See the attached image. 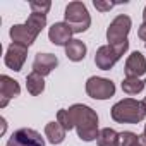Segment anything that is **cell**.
Masks as SVG:
<instances>
[{
  "instance_id": "cell-25",
  "label": "cell",
  "mask_w": 146,
  "mask_h": 146,
  "mask_svg": "<svg viewBox=\"0 0 146 146\" xmlns=\"http://www.w3.org/2000/svg\"><path fill=\"white\" fill-rule=\"evenodd\" d=\"M143 23H146V7H144V11H143Z\"/></svg>"
},
{
  "instance_id": "cell-27",
  "label": "cell",
  "mask_w": 146,
  "mask_h": 146,
  "mask_svg": "<svg viewBox=\"0 0 146 146\" xmlns=\"http://www.w3.org/2000/svg\"><path fill=\"white\" fill-rule=\"evenodd\" d=\"M143 134H144V136H146V124H144V132H143Z\"/></svg>"
},
{
  "instance_id": "cell-28",
  "label": "cell",
  "mask_w": 146,
  "mask_h": 146,
  "mask_svg": "<svg viewBox=\"0 0 146 146\" xmlns=\"http://www.w3.org/2000/svg\"><path fill=\"white\" fill-rule=\"evenodd\" d=\"M143 102H144V105H146V96H144V100H143Z\"/></svg>"
},
{
  "instance_id": "cell-18",
  "label": "cell",
  "mask_w": 146,
  "mask_h": 146,
  "mask_svg": "<svg viewBox=\"0 0 146 146\" xmlns=\"http://www.w3.org/2000/svg\"><path fill=\"white\" fill-rule=\"evenodd\" d=\"M96 143L98 146H119V132L113 131L112 127H105L100 131Z\"/></svg>"
},
{
  "instance_id": "cell-10",
  "label": "cell",
  "mask_w": 146,
  "mask_h": 146,
  "mask_svg": "<svg viewBox=\"0 0 146 146\" xmlns=\"http://www.w3.org/2000/svg\"><path fill=\"white\" fill-rule=\"evenodd\" d=\"M9 35H11V38H12L14 43H21V45H24V46H28V48H29V46L36 41V38H38V33H36L35 29H31L26 23H24V24H14V26L11 28Z\"/></svg>"
},
{
  "instance_id": "cell-7",
  "label": "cell",
  "mask_w": 146,
  "mask_h": 146,
  "mask_svg": "<svg viewBox=\"0 0 146 146\" xmlns=\"http://www.w3.org/2000/svg\"><path fill=\"white\" fill-rule=\"evenodd\" d=\"M7 146H45V141L38 131L23 127L9 137Z\"/></svg>"
},
{
  "instance_id": "cell-21",
  "label": "cell",
  "mask_w": 146,
  "mask_h": 146,
  "mask_svg": "<svg viewBox=\"0 0 146 146\" xmlns=\"http://www.w3.org/2000/svg\"><path fill=\"white\" fill-rule=\"evenodd\" d=\"M57 122L65 129V131H70L72 127H74V124H72V119H70V115H69V110H58L57 112Z\"/></svg>"
},
{
  "instance_id": "cell-23",
  "label": "cell",
  "mask_w": 146,
  "mask_h": 146,
  "mask_svg": "<svg viewBox=\"0 0 146 146\" xmlns=\"http://www.w3.org/2000/svg\"><path fill=\"white\" fill-rule=\"evenodd\" d=\"M93 5L100 11V12H107V11H110L115 4H110V2H102V0H95L93 2Z\"/></svg>"
},
{
  "instance_id": "cell-5",
  "label": "cell",
  "mask_w": 146,
  "mask_h": 146,
  "mask_svg": "<svg viewBox=\"0 0 146 146\" xmlns=\"http://www.w3.org/2000/svg\"><path fill=\"white\" fill-rule=\"evenodd\" d=\"M86 93L95 100H108L115 95V84L107 78L93 76L86 81Z\"/></svg>"
},
{
  "instance_id": "cell-20",
  "label": "cell",
  "mask_w": 146,
  "mask_h": 146,
  "mask_svg": "<svg viewBox=\"0 0 146 146\" xmlns=\"http://www.w3.org/2000/svg\"><path fill=\"white\" fill-rule=\"evenodd\" d=\"M137 139H139L137 134H134L131 131H124L119 134V146H132L137 143Z\"/></svg>"
},
{
  "instance_id": "cell-14",
  "label": "cell",
  "mask_w": 146,
  "mask_h": 146,
  "mask_svg": "<svg viewBox=\"0 0 146 146\" xmlns=\"http://www.w3.org/2000/svg\"><path fill=\"white\" fill-rule=\"evenodd\" d=\"M65 55L72 62H81L86 57V45L81 40H72L65 46Z\"/></svg>"
},
{
  "instance_id": "cell-9",
  "label": "cell",
  "mask_w": 146,
  "mask_h": 146,
  "mask_svg": "<svg viewBox=\"0 0 146 146\" xmlns=\"http://www.w3.org/2000/svg\"><path fill=\"white\" fill-rule=\"evenodd\" d=\"M19 93L21 86L16 79L9 76H0V108H5L12 98L19 96Z\"/></svg>"
},
{
  "instance_id": "cell-26",
  "label": "cell",
  "mask_w": 146,
  "mask_h": 146,
  "mask_svg": "<svg viewBox=\"0 0 146 146\" xmlns=\"http://www.w3.org/2000/svg\"><path fill=\"white\" fill-rule=\"evenodd\" d=\"M132 146H144V144H143V143H141V141L137 139V143H136V144H132Z\"/></svg>"
},
{
  "instance_id": "cell-24",
  "label": "cell",
  "mask_w": 146,
  "mask_h": 146,
  "mask_svg": "<svg viewBox=\"0 0 146 146\" xmlns=\"http://www.w3.org/2000/svg\"><path fill=\"white\" fill-rule=\"evenodd\" d=\"M137 36L146 43V23H143V24L139 26V29H137Z\"/></svg>"
},
{
  "instance_id": "cell-29",
  "label": "cell",
  "mask_w": 146,
  "mask_h": 146,
  "mask_svg": "<svg viewBox=\"0 0 146 146\" xmlns=\"http://www.w3.org/2000/svg\"><path fill=\"white\" fill-rule=\"evenodd\" d=\"M144 45H146V43H144Z\"/></svg>"
},
{
  "instance_id": "cell-2",
  "label": "cell",
  "mask_w": 146,
  "mask_h": 146,
  "mask_svg": "<svg viewBox=\"0 0 146 146\" xmlns=\"http://www.w3.org/2000/svg\"><path fill=\"white\" fill-rule=\"evenodd\" d=\"M110 115L119 124H137L146 117V105L134 98H124L112 107Z\"/></svg>"
},
{
  "instance_id": "cell-19",
  "label": "cell",
  "mask_w": 146,
  "mask_h": 146,
  "mask_svg": "<svg viewBox=\"0 0 146 146\" xmlns=\"http://www.w3.org/2000/svg\"><path fill=\"white\" fill-rule=\"evenodd\" d=\"M26 24L40 35V33H41V29L46 26V16H45V14L31 12V14H29V17H28V21H26Z\"/></svg>"
},
{
  "instance_id": "cell-4",
  "label": "cell",
  "mask_w": 146,
  "mask_h": 146,
  "mask_svg": "<svg viewBox=\"0 0 146 146\" xmlns=\"http://www.w3.org/2000/svg\"><path fill=\"white\" fill-rule=\"evenodd\" d=\"M129 48V41L124 40L120 43H115V45H103L96 50V55H95V64L98 69L102 70H110L115 62L127 52Z\"/></svg>"
},
{
  "instance_id": "cell-1",
  "label": "cell",
  "mask_w": 146,
  "mask_h": 146,
  "mask_svg": "<svg viewBox=\"0 0 146 146\" xmlns=\"http://www.w3.org/2000/svg\"><path fill=\"white\" fill-rule=\"evenodd\" d=\"M69 115L72 119L79 139L83 141H93L98 137L100 131H98V115L96 112L83 103H76L69 108Z\"/></svg>"
},
{
  "instance_id": "cell-16",
  "label": "cell",
  "mask_w": 146,
  "mask_h": 146,
  "mask_svg": "<svg viewBox=\"0 0 146 146\" xmlns=\"http://www.w3.org/2000/svg\"><path fill=\"white\" fill-rule=\"evenodd\" d=\"M26 88H28L29 95H33V96L41 95V93H43V90H45L43 76L36 74V72H31V74H28V78H26Z\"/></svg>"
},
{
  "instance_id": "cell-6",
  "label": "cell",
  "mask_w": 146,
  "mask_h": 146,
  "mask_svg": "<svg viewBox=\"0 0 146 146\" xmlns=\"http://www.w3.org/2000/svg\"><path fill=\"white\" fill-rule=\"evenodd\" d=\"M131 17L125 14H119L107 28V41L108 45H115L120 43L124 40H127V35L131 31Z\"/></svg>"
},
{
  "instance_id": "cell-22",
  "label": "cell",
  "mask_w": 146,
  "mask_h": 146,
  "mask_svg": "<svg viewBox=\"0 0 146 146\" xmlns=\"http://www.w3.org/2000/svg\"><path fill=\"white\" fill-rule=\"evenodd\" d=\"M29 7H31V12H36V14H45L50 11L52 4L48 2V0H45V2H40V0H33V2H29Z\"/></svg>"
},
{
  "instance_id": "cell-15",
  "label": "cell",
  "mask_w": 146,
  "mask_h": 146,
  "mask_svg": "<svg viewBox=\"0 0 146 146\" xmlns=\"http://www.w3.org/2000/svg\"><path fill=\"white\" fill-rule=\"evenodd\" d=\"M65 129L57 122V120H53V122H48L46 125H45V136H46V139L52 143V144H60L64 139H65Z\"/></svg>"
},
{
  "instance_id": "cell-12",
  "label": "cell",
  "mask_w": 146,
  "mask_h": 146,
  "mask_svg": "<svg viewBox=\"0 0 146 146\" xmlns=\"http://www.w3.org/2000/svg\"><path fill=\"white\" fill-rule=\"evenodd\" d=\"M72 29H70V26L64 21V23H55L50 29H48V38H50V41L53 43V45H57V46H67V43L69 41H72Z\"/></svg>"
},
{
  "instance_id": "cell-17",
  "label": "cell",
  "mask_w": 146,
  "mask_h": 146,
  "mask_svg": "<svg viewBox=\"0 0 146 146\" xmlns=\"http://www.w3.org/2000/svg\"><path fill=\"white\" fill-rule=\"evenodd\" d=\"M144 86H146V79H139V78H125L122 81V91L131 96L141 93Z\"/></svg>"
},
{
  "instance_id": "cell-8",
  "label": "cell",
  "mask_w": 146,
  "mask_h": 146,
  "mask_svg": "<svg viewBox=\"0 0 146 146\" xmlns=\"http://www.w3.org/2000/svg\"><path fill=\"white\" fill-rule=\"evenodd\" d=\"M26 57H28V46L21 45V43H11L7 52H5V57H4V62L9 69L19 72L26 62Z\"/></svg>"
},
{
  "instance_id": "cell-11",
  "label": "cell",
  "mask_w": 146,
  "mask_h": 146,
  "mask_svg": "<svg viewBox=\"0 0 146 146\" xmlns=\"http://www.w3.org/2000/svg\"><path fill=\"white\" fill-rule=\"evenodd\" d=\"M125 78H141L146 74V58L141 52H132L125 60Z\"/></svg>"
},
{
  "instance_id": "cell-13",
  "label": "cell",
  "mask_w": 146,
  "mask_h": 146,
  "mask_svg": "<svg viewBox=\"0 0 146 146\" xmlns=\"http://www.w3.org/2000/svg\"><path fill=\"white\" fill-rule=\"evenodd\" d=\"M57 65H58V58L53 53H38L33 60V72L45 78Z\"/></svg>"
},
{
  "instance_id": "cell-3",
  "label": "cell",
  "mask_w": 146,
  "mask_h": 146,
  "mask_svg": "<svg viewBox=\"0 0 146 146\" xmlns=\"http://www.w3.org/2000/svg\"><path fill=\"white\" fill-rule=\"evenodd\" d=\"M64 17H65V23L70 26L72 33H84L91 24L90 12L83 2H70L65 7Z\"/></svg>"
}]
</instances>
